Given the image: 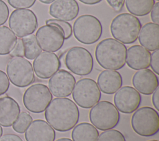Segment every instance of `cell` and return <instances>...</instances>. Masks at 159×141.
Listing matches in <instances>:
<instances>
[{"label": "cell", "mask_w": 159, "mask_h": 141, "mask_svg": "<svg viewBox=\"0 0 159 141\" xmlns=\"http://www.w3.org/2000/svg\"><path fill=\"white\" fill-rule=\"evenodd\" d=\"M46 121L56 130L66 132L78 123L80 111L71 99L58 97L53 99L45 110Z\"/></svg>", "instance_id": "1"}, {"label": "cell", "mask_w": 159, "mask_h": 141, "mask_svg": "<svg viewBox=\"0 0 159 141\" xmlns=\"http://www.w3.org/2000/svg\"><path fill=\"white\" fill-rule=\"evenodd\" d=\"M127 48L116 39L109 38L101 41L96 46L95 57L104 69L119 70L125 64Z\"/></svg>", "instance_id": "2"}, {"label": "cell", "mask_w": 159, "mask_h": 141, "mask_svg": "<svg viewBox=\"0 0 159 141\" xmlns=\"http://www.w3.org/2000/svg\"><path fill=\"white\" fill-rule=\"evenodd\" d=\"M142 27L139 19L129 13H122L111 22L110 30L112 36L123 44H132L136 41Z\"/></svg>", "instance_id": "3"}, {"label": "cell", "mask_w": 159, "mask_h": 141, "mask_svg": "<svg viewBox=\"0 0 159 141\" xmlns=\"http://www.w3.org/2000/svg\"><path fill=\"white\" fill-rule=\"evenodd\" d=\"M73 34L80 43L91 45L97 42L102 33L100 20L94 15L84 14L78 17L73 24Z\"/></svg>", "instance_id": "4"}, {"label": "cell", "mask_w": 159, "mask_h": 141, "mask_svg": "<svg viewBox=\"0 0 159 141\" xmlns=\"http://www.w3.org/2000/svg\"><path fill=\"white\" fill-rule=\"evenodd\" d=\"M89 118L96 128L104 131L117 126L120 121V113L113 103L108 101H101L92 107Z\"/></svg>", "instance_id": "5"}, {"label": "cell", "mask_w": 159, "mask_h": 141, "mask_svg": "<svg viewBox=\"0 0 159 141\" xmlns=\"http://www.w3.org/2000/svg\"><path fill=\"white\" fill-rule=\"evenodd\" d=\"M131 126L134 131L140 136H153L159 130V114L152 107H141L132 114Z\"/></svg>", "instance_id": "6"}, {"label": "cell", "mask_w": 159, "mask_h": 141, "mask_svg": "<svg viewBox=\"0 0 159 141\" xmlns=\"http://www.w3.org/2000/svg\"><path fill=\"white\" fill-rule=\"evenodd\" d=\"M6 72L10 82L17 87H28L35 80L32 65L23 57L10 59L6 66Z\"/></svg>", "instance_id": "7"}, {"label": "cell", "mask_w": 159, "mask_h": 141, "mask_svg": "<svg viewBox=\"0 0 159 141\" xmlns=\"http://www.w3.org/2000/svg\"><path fill=\"white\" fill-rule=\"evenodd\" d=\"M73 90L72 97L75 103L83 108H92L101 99V93L97 83L89 78L80 79Z\"/></svg>", "instance_id": "8"}, {"label": "cell", "mask_w": 159, "mask_h": 141, "mask_svg": "<svg viewBox=\"0 0 159 141\" xmlns=\"http://www.w3.org/2000/svg\"><path fill=\"white\" fill-rule=\"evenodd\" d=\"M65 64L71 72L83 76L92 72L94 61L91 53L88 49L81 46H74L67 51Z\"/></svg>", "instance_id": "9"}, {"label": "cell", "mask_w": 159, "mask_h": 141, "mask_svg": "<svg viewBox=\"0 0 159 141\" xmlns=\"http://www.w3.org/2000/svg\"><path fill=\"white\" fill-rule=\"evenodd\" d=\"M52 98V94L47 85L35 83L26 89L22 100L25 108L28 111L40 113L46 109Z\"/></svg>", "instance_id": "10"}, {"label": "cell", "mask_w": 159, "mask_h": 141, "mask_svg": "<svg viewBox=\"0 0 159 141\" xmlns=\"http://www.w3.org/2000/svg\"><path fill=\"white\" fill-rule=\"evenodd\" d=\"M9 26L12 32L19 38L32 34L37 28L38 20L35 13L30 9H15L9 19Z\"/></svg>", "instance_id": "11"}, {"label": "cell", "mask_w": 159, "mask_h": 141, "mask_svg": "<svg viewBox=\"0 0 159 141\" xmlns=\"http://www.w3.org/2000/svg\"><path fill=\"white\" fill-rule=\"evenodd\" d=\"M35 37L41 49L49 52L58 51L65 41L61 31L57 27L50 25L40 27L36 32Z\"/></svg>", "instance_id": "12"}, {"label": "cell", "mask_w": 159, "mask_h": 141, "mask_svg": "<svg viewBox=\"0 0 159 141\" xmlns=\"http://www.w3.org/2000/svg\"><path fill=\"white\" fill-rule=\"evenodd\" d=\"M142 101L140 93L134 87L124 86L115 93L114 102L116 108L122 113L130 114L137 110Z\"/></svg>", "instance_id": "13"}, {"label": "cell", "mask_w": 159, "mask_h": 141, "mask_svg": "<svg viewBox=\"0 0 159 141\" xmlns=\"http://www.w3.org/2000/svg\"><path fill=\"white\" fill-rule=\"evenodd\" d=\"M61 67L58 56L52 52H41L33 62V69L40 79H47L56 73Z\"/></svg>", "instance_id": "14"}, {"label": "cell", "mask_w": 159, "mask_h": 141, "mask_svg": "<svg viewBox=\"0 0 159 141\" xmlns=\"http://www.w3.org/2000/svg\"><path fill=\"white\" fill-rule=\"evenodd\" d=\"M75 83V77L70 72L61 69L50 78L48 88L55 96L66 97L72 93Z\"/></svg>", "instance_id": "15"}, {"label": "cell", "mask_w": 159, "mask_h": 141, "mask_svg": "<svg viewBox=\"0 0 159 141\" xmlns=\"http://www.w3.org/2000/svg\"><path fill=\"white\" fill-rule=\"evenodd\" d=\"M26 141H55V131L42 119L32 121L25 131Z\"/></svg>", "instance_id": "16"}, {"label": "cell", "mask_w": 159, "mask_h": 141, "mask_svg": "<svg viewBox=\"0 0 159 141\" xmlns=\"http://www.w3.org/2000/svg\"><path fill=\"white\" fill-rule=\"evenodd\" d=\"M132 85L139 93L149 95L158 87L157 75L149 69H143L136 72L132 77Z\"/></svg>", "instance_id": "17"}, {"label": "cell", "mask_w": 159, "mask_h": 141, "mask_svg": "<svg viewBox=\"0 0 159 141\" xmlns=\"http://www.w3.org/2000/svg\"><path fill=\"white\" fill-rule=\"evenodd\" d=\"M80 7L76 0H55L49 7L51 16L64 21H71L78 15Z\"/></svg>", "instance_id": "18"}, {"label": "cell", "mask_w": 159, "mask_h": 141, "mask_svg": "<svg viewBox=\"0 0 159 141\" xmlns=\"http://www.w3.org/2000/svg\"><path fill=\"white\" fill-rule=\"evenodd\" d=\"M20 111L19 103L12 97H0V125L9 127L17 120Z\"/></svg>", "instance_id": "19"}, {"label": "cell", "mask_w": 159, "mask_h": 141, "mask_svg": "<svg viewBox=\"0 0 159 141\" xmlns=\"http://www.w3.org/2000/svg\"><path fill=\"white\" fill-rule=\"evenodd\" d=\"M150 52L140 45H133L127 50L125 62L134 70L147 69L150 64Z\"/></svg>", "instance_id": "20"}, {"label": "cell", "mask_w": 159, "mask_h": 141, "mask_svg": "<svg viewBox=\"0 0 159 141\" xmlns=\"http://www.w3.org/2000/svg\"><path fill=\"white\" fill-rule=\"evenodd\" d=\"M120 74L114 70H104L98 75L97 84L101 91L105 94L116 93L122 85Z\"/></svg>", "instance_id": "21"}, {"label": "cell", "mask_w": 159, "mask_h": 141, "mask_svg": "<svg viewBox=\"0 0 159 141\" xmlns=\"http://www.w3.org/2000/svg\"><path fill=\"white\" fill-rule=\"evenodd\" d=\"M140 29L139 41L140 44L149 51H154L159 48V25L148 22Z\"/></svg>", "instance_id": "22"}, {"label": "cell", "mask_w": 159, "mask_h": 141, "mask_svg": "<svg viewBox=\"0 0 159 141\" xmlns=\"http://www.w3.org/2000/svg\"><path fill=\"white\" fill-rule=\"evenodd\" d=\"M99 135L98 129L88 122L76 125L71 132L73 141H97Z\"/></svg>", "instance_id": "23"}, {"label": "cell", "mask_w": 159, "mask_h": 141, "mask_svg": "<svg viewBox=\"0 0 159 141\" xmlns=\"http://www.w3.org/2000/svg\"><path fill=\"white\" fill-rule=\"evenodd\" d=\"M16 35L7 26H0V55L11 53L16 46Z\"/></svg>", "instance_id": "24"}, {"label": "cell", "mask_w": 159, "mask_h": 141, "mask_svg": "<svg viewBox=\"0 0 159 141\" xmlns=\"http://www.w3.org/2000/svg\"><path fill=\"white\" fill-rule=\"evenodd\" d=\"M155 4V0H125L127 11L136 16H144L148 14Z\"/></svg>", "instance_id": "25"}, {"label": "cell", "mask_w": 159, "mask_h": 141, "mask_svg": "<svg viewBox=\"0 0 159 141\" xmlns=\"http://www.w3.org/2000/svg\"><path fill=\"white\" fill-rule=\"evenodd\" d=\"M21 39L24 46V57L30 60L34 59L42 50L37 42L35 36L31 34L24 36Z\"/></svg>", "instance_id": "26"}, {"label": "cell", "mask_w": 159, "mask_h": 141, "mask_svg": "<svg viewBox=\"0 0 159 141\" xmlns=\"http://www.w3.org/2000/svg\"><path fill=\"white\" fill-rule=\"evenodd\" d=\"M32 121V118L30 114L23 111L19 114L17 120L12 124V129L17 133L23 134Z\"/></svg>", "instance_id": "27"}, {"label": "cell", "mask_w": 159, "mask_h": 141, "mask_svg": "<svg viewBox=\"0 0 159 141\" xmlns=\"http://www.w3.org/2000/svg\"><path fill=\"white\" fill-rule=\"evenodd\" d=\"M45 24L47 25H53L58 28L63 34L65 40L69 39L73 33L72 27L70 24L67 22L66 21L59 20V19H47L45 21Z\"/></svg>", "instance_id": "28"}, {"label": "cell", "mask_w": 159, "mask_h": 141, "mask_svg": "<svg viewBox=\"0 0 159 141\" xmlns=\"http://www.w3.org/2000/svg\"><path fill=\"white\" fill-rule=\"evenodd\" d=\"M97 141H126L124 135L116 129L104 130L99 135Z\"/></svg>", "instance_id": "29"}, {"label": "cell", "mask_w": 159, "mask_h": 141, "mask_svg": "<svg viewBox=\"0 0 159 141\" xmlns=\"http://www.w3.org/2000/svg\"><path fill=\"white\" fill-rule=\"evenodd\" d=\"M36 0H7L9 4L15 9L30 8L34 6Z\"/></svg>", "instance_id": "30"}, {"label": "cell", "mask_w": 159, "mask_h": 141, "mask_svg": "<svg viewBox=\"0 0 159 141\" xmlns=\"http://www.w3.org/2000/svg\"><path fill=\"white\" fill-rule=\"evenodd\" d=\"M10 86L9 80L7 74L0 70V96L6 93Z\"/></svg>", "instance_id": "31"}, {"label": "cell", "mask_w": 159, "mask_h": 141, "mask_svg": "<svg viewBox=\"0 0 159 141\" xmlns=\"http://www.w3.org/2000/svg\"><path fill=\"white\" fill-rule=\"evenodd\" d=\"M9 15V9L7 5L4 1L0 0V25L7 22Z\"/></svg>", "instance_id": "32"}, {"label": "cell", "mask_w": 159, "mask_h": 141, "mask_svg": "<svg viewBox=\"0 0 159 141\" xmlns=\"http://www.w3.org/2000/svg\"><path fill=\"white\" fill-rule=\"evenodd\" d=\"M159 50L157 49L151 54L150 64L153 72L157 75L159 74Z\"/></svg>", "instance_id": "33"}, {"label": "cell", "mask_w": 159, "mask_h": 141, "mask_svg": "<svg viewBox=\"0 0 159 141\" xmlns=\"http://www.w3.org/2000/svg\"><path fill=\"white\" fill-rule=\"evenodd\" d=\"M10 55L12 57H24V46L21 38L17 39L15 47L13 50L11 52Z\"/></svg>", "instance_id": "34"}, {"label": "cell", "mask_w": 159, "mask_h": 141, "mask_svg": "<svg viewBox=\"0 0 159 141\" xmlns=\"http://www.w3.org/2000/svg\"><path fill=\"white\" fill-rule=\"evenodd\" d=\"M125 0H106L108 4L116 12H119L122 9Z\"/></svg>", "instance_id": "35"}, {"label": "cell", "mask_w": 159, "mask_h": 141, "mask_svg": "<svg viewBox=\"0 0 159 141\" xmlns=\"http://www.w3.org/2000/svg\"><path fill=\"white\" fill-rule=\"evenodd\" d=\"M151 19L153 23L159 24V2H156L151 10Z\"/></svg>", "instance_id": "36"}, {"label": "cell", "mask_w": 159, "mask_h": 141, "mask_svg": "<svg viewBox=\"0 0 159 141\" xmlns=\"http://www.w3.org/2000/svg\"><path fill=\"white\" fill-rule=\"evenodd\" d=\"M0 141H23L22 139L15 134H6L0 137Z\"/></svg>", "instance_id": "37"}, {"label": "cell", "mask_w": 159, "mask_h": 141, "mask_svg": "<svg viewBox=\"0 0 159 141\" xmlns=\"http://www.w3.org/2000/svg\"><path fill=\"white\" fill-rule=\"evenodd\" d=\"M152 94V103L158 111H159V88L157 87Z\"/></svg>", "instance_id": "38"}, {"label": "cell", "mask_w": 159, "mask_h": 141, "mask_svg": "<svg viewBox=\"0 0 159 141\" xmlns=\"http://www.w3.org/2000/svg\"><path fill=\"white\" fill-rule=\"evenodd\" d=\"M81 2L87 5H94L100 2L102 0H79Z\"/></svg>", "instance_id": "39"}, {"label": "cell", "mask_w": 159, "mask_h": 141, "mask_svg": "<svg viewBox=\"0 0 159 141\" xmlns=\"http://www.w3.org/2000/svg\"><path fill=\"white\" fill-rule=\"evenodd\" d=\"M40 2L43 3V4H50L52 2H53V1H55V0H39Z\"/></svg>", "instance_id": "40"}, {"label": "cell", "mask_w": 159, "mask_h": 141, "mask_svg": "<svg viewBox=\"0 0 159 141\" xmlns=\"http://www.w3.org/2000/svg\"><path fill=\"white\" fill-rule=\"evenodd\" d=\"M56 141H73V140L68 138H61V139L57 140Z\"/></svg>", "instance_id": "41"}, {"label": "cell", "mask_w": 159, "mask_h": 141, "mask_svg": "<svg viewBox=\"0 0 159 141\" xmlns=\"http://www.w3.org/2000/svg\"><path fill=\"white\" fill-rule=\"evenodd\" d=\"M2 133H3V130H2V127L0 125V137L2 135Z\"/></svg>", "instance_id": "42"}, {"label": "cell", "mask_w": 159, "mask_h": 141, "mask_svg": "<svg viewBox=\"0 0 159 141\" xmlns=\"http://www.w3.org/2000/svg\"><path fill=\"white\" fill-rule=\"evenodd\" d=\"M148 141H158L157 140H148Z\"/></svg>", "instance_id": "43"}, {"label": "cell", "mask_w": 159, "mask_h": 141, "mask_svg": "<svg viewBox=\"0 0 159 141\" xmlns=\"http://www.w3.org/2000/svg\"><path fill=\"white\" fill-rule=\"evenodd\" d=\"M156 1H159V0H156Z\"/></svg>", "instance_id": "44"}]
</instances>
